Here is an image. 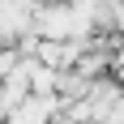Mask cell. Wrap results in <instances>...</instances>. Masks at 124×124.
<instances>
[{"label": "cell", "mask_w": 124, "mask_h": 124, "mask_svg": "<svg viewBox=\"0 0 124 124\" xmlns=\"http://www.w3.org/2000/svg\"><path fill=\"white\" fill-rule=\"evenodd\" d=\"M17 64H22V56H17V51H13V47H0V81L17 69Z\"/></svg>", "instance_id": "cell-1"}]
</instances>
